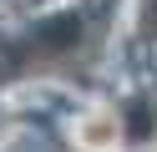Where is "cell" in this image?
I'll return each mask as SVG.
<instances>
[{
	"label": "cell",
	"instance_id": "1",
	"mask_svg": "<svg viewBox=\"0 0 157 152\" xmlns=\"http://www.w3.org/2000/svg\"><path fill=\"white\" fill-rule=\"evenodd\" d=\"M81 51H86V15L81 10H51L0 46V66L10 81H25V76H46V71L71 66Z\"/></svg>",
	"mask_w": 157,
	"mask_h": 152
},
{
	"label": "cell",
	"instance_id": "4",
	"mask_svg": "<svg viewBox=\"0 0 157 152\" xmlns=\"http://www.w3.org/2000/svg\"><path fill=\"white\" fill-rule=\"evenodd\" d=\"M137 25L147 41H157V0H137Z\"/></svg>",
	"mask_w": 157,
	"mask_h": 152
},
{
	"label": "cell",
	"instance_id": "3",
	"mask_svg": "<svg viewBox=\"0 0 157 152\" xmlns=\"http://www.w3.org/2000/svg\"><path fill=\"white\" fill-rule=\"evenodd\" d=\"M117 137H122V117H117V111H86V117L76 122V142H81L86 152L117 147Z\"/></svg>",
	"mask_w": 157,
	"mask_h": 152
},
{
	"label": "cell",
	"instance_id": "2",
	"mask_svg": "<svg viewBox=\"0 0 157 152\" xmlns=\"http://www.w3.org/2000/svg\"><path fill=\"white\" fill-rule=\"evenodd\" d=\"M117 117H122V137L132 142V147L157 142V96H152V91H132Z\"/></svg>",
	"mask_w": 157,
	"mask_h": 152
},
{
	"label": "cell",
	"instance_id": "5",
	"mask_svg": "<svg viewBox=\"0 0 157 152\" xmlns=\"http://www.w3.org/2000/svg\"><path fill=\"white\" fill-rule=\"evenodd\" d=\"M0 132H5V111H0Z\"/></svg>",
	"mask_w": 157,
	"mask_h": 152
}]
</instances>
